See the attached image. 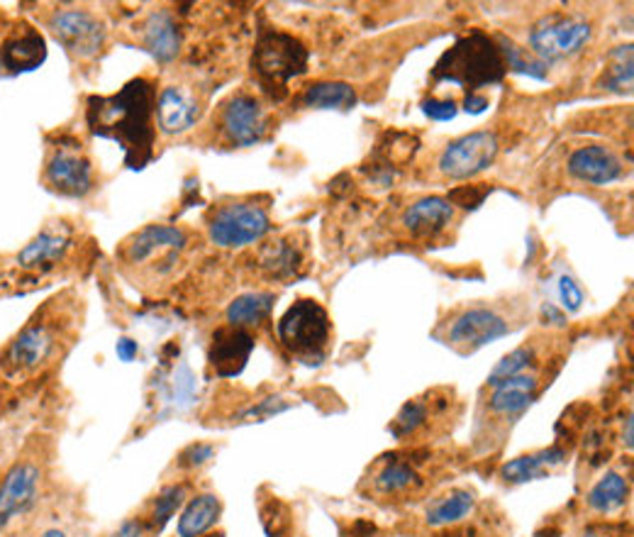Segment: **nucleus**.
Instances as JSON below:
<instances>
[{
  "instance_id": "obj_41",
  "label": "nucleus",
  "mask_w": 634,
  "mask_h": 537,
  "mask_svg": "<svg viewBox=\"0 0 634 537\" xmlns=\"http://www.w3.org/2000/svg\"><path fill=\"white\" fill-rule=\"evenodd\" d=\"M488 108V98L480 94H466L464 98V110L468 115H480Z\"/></svg>"
},
{
  "instance_id": "obj_38",
  "label": "nucleus",
  "mask_w": 634,
  "mask_h": 537,
  "mask_svg": "<svg viewBox=\"0 0 634 537\" xmlns=\"http://www.w3.org/2000/svg\"><path fill=\"white\" fill-rule=\"evenodd\" d=\"M488 194H490V186H486V184H480V186H462V188L449 191L447 200L452 203V208L459 206V208H464V210H476L480 206V203L486 200Z\"/></svg>"
},
{
  "instance_id": "obj_44",
  "label": "nucleus",
  "mask_w": 634,
  "mask_h": 537,
  "mask_svg": "<svg viewBox=\"0 0 634 537\" xmlns=\"http://www.w3.org/2000/svg\"><path fill=\"white\" fill-rule=\"evenodd\" d=\"M142 530L145 528H142L139 521H125L112 537H142Z\"/></svg>"
},
{
  "instance_id": "obj_30",
  "label": "nucleus",
  "mask_w": 634,
  "mask_h": 537,
  "mask_svg": "<svg viewBox=\"0 0 634 537\" xmlns=\"http://www.w3.org/2000/svg\"><path fill=\"white\" fill-rule=\"evenodd\" d=\"M632 45L615 47L608 57L606 71H602V88L612 94H630L632 90Z\"/></svg>"
},
{
  "instance_id": "obj_28",
  "label": "nucleus",
  "mask_w": 634,
  "mask_h": 537,
  "mask_svg": "<svg viewBox=\"0 0 634 537\" xmlns=\"http://www.w3.org/2000/svg\"><path fill=\"white\" fill-rule=\"evenodd\" d=\"M630 499V484L622 474L608 472L602 474L598 484L588 491V505L598 513H612L622 509Z\"/></svg>"
},
{
  "instance_id": "obj_17",
  "label": "nucleus",
  "mask_w": 634,
  "mask_h": 537,
  "mask_svg": "<svg viewBox=\"0 0 634 537\" xmlns=\"http://www.w3.org/2000/svg\"><path fill=\"white\" fill-rule=\"evenodd\" d=\"M510 332L508 320L490 308H468L452 322L449 342L462 352H476L486 344L505 338Z\"/></svg>"
},
{
  "instance_id": "obj_40",
  "label": "nucleus",
  "mask_w": 634,
  "mask_h": 537,
  "mask_svg": "<svg viewBox=\"0 0 634 537\" xmlns=\"http://www.w3.org/2000/svg\"><path fill=\"white\" fill-rule=\"evenodd\" d=\"M423 113L429 120H437V123H449V120H454L459 108L454 100H437V98H427L423 100Z\"/></svg>"
},
{
  "instance_id": "obj_16",
  "label": "nucleus",
  "mask_w": 634,
  "mask_h": 537,
  "mask_svg": "<svg viewBox=\"0 0 634 537\" xmlns=\"http://www.w3.org/2000/svg\"><path fill=\"white\" fill-rule=\"evenodd\" d=\"M200 98L196 90L183 84L163 86L157 94V127L161 135L179 137L188 133L191 127H196L200 120Z\"/></svg>"
},
{
  "instance_id": "obj_33",
  "label": "nucleus",
  "mask_w": 634,
  "mask_h": 537,
  "mask_svg": "<svg viewBox=\"0 0 634 537\" xmlns=\"http://www.w3.org/2000/svg\"><path fill=\"white\" fill-rule=\"evenodd\" d=\"M532 359H535V352H532V347H520L515 352L505 354V357L496 364L493 371L488 374V387H496V383H500V381L513 379V377H517V374H525Z\"/></svg>"
},
{
  "instance_id": "obj_49",
  "label": "nucleus",
  "mask_w": 634,
  "mask_h": 537,
  "mask_svg": "<svg viewBox=\"0 0 634 537\" xmlns=\"http://www.w3.org/2000/svg\"><path fill=\"white\" fill-rule=\"evenodd\" d=\"M200 537H224L222 533H215V535H200Z\"/></svg>"
},
{
  "instance_id": "obj_13",
  "label": "nucleus",
  "mask_w": 634,
  "mask_h": 537,
  "mask_svg": "<svg viewBox=\"0 0 634 537\" xmlns=\"http://www.w3.org/2000/svg\"><path fill=\"white\" fill-rule=\"evenodd\" d=\"M218 135L228 147H254L269 133V115L261 100L240 90L232 94L218 110Z\"/></svg>"
},
{
  "instance_id": "obj_24",
  "label": "nucleus",
  "mask_w": 634,
  "mask_h": 537,
  "mask_svg": "<svg viewBox=\"0 0 634 537\" xmlns=\"http://www.w3.org/2000/svg\"><path fill=\"white\" fill-rule=\"evenodd\" d=\"M222 515V503L215 493H198L186 503L176 523L179 537H200L215 528Z\"/></svg>"
},
{
  "instance_id": "obj_5",
  "label": "nucleus",
  "mask_w": 634,
  "mask_h": 537,
  "mask_svg": "<svg viewBox=\"0 0 634 537\" xmlns=\"http://www.w3.org/2000/svg\"><path fill=\"white\" fill-rule=\"evenodd\" d=\"M508 66L493 37L474 33L447 49L432 69L435 81L464 86L466 94H476L478 88L496 86L505 78Z\"/></svg>"
},
{
  "instance_id": "obj_6",
  "label": "nucleus",
  "mask_w": 634,
  "mask_h": 537,
  "mask_svg": "<svg viewBox=\"0 0 634 537\" xmlns=\"http://www.w3.org/2000/svg\"><path fill=\"white\" fill-rule=\"evenodd\" d=\"M310 52L298 37L283 29H259L257 45L252 52V71L266 96L281 100L289 96V84L308 71Z\"/></svg>"
},
{
  "instance_id": "obj_1",
  "label": "nucleus",
  "mask_w": 634,
  "mask_h": 537,
  "mask_svg": "<svg viewBox=\"0 0 634 537\" xmlns=\"http://www.w3.org/2000/svg\"><path fill=\"white\" fill-rule=\"evenodd\" d=\"M157 84L137 76L118 94L90 96L86 100V125L90 135L110 139L125 155V167L145 169L155 159L157 142Z\"/></svg>"
},
{
  "instance_id": "obj_26",
  "label": "nucleus",
  "mask_w": 634,
  "mask_h": 537,
  "mask_svg": "<svg viewBox=\"0 0 634 537\" xmlns=\"http://www.w3.org/2000/svg\"><path fill=\"white\" fill-rule=\"evenodd\" d=\"M561 462H566V450L549 448V450L523 454V457L503 464L500 474H503V479L510 484H527V481L539 479V476H545L549 467H557V464Z\"/></svg>"
},
{
  "instance_id": "obj_35",
  "label": "nucleus",
  "mask_w": 634,
  "mask_h": 537,
  "mask_svg": "<svg viewBox=\"0 0 634 537\" xmlns=\"http://www.w3.org/2000/svg\"><path fill=\"white\" fill-rule=\"evenodd\" d=\"M427 420V405L423 401H407L401 413L395 415L391 425V435L395 440H403L407 435L415 432Z\"/></svg>"
},
{
  "instance_id": "obj_10",
  "label": "nucleus",
  "mask_w": 634,
  "mask_h": 537,
  "mask_svg": "<svg viewBox=\"0 0 634 537\" xmlns=\"http://www.w3.org/2000/svg\"><path fill=\"white\" fill-rule=\"evenodd\" d=\"M283 347L305 364H320L330 342L332 322L327 310L313 298H301L276 322Z\"/></svg>"
},
{
  "instance_id": "obj_11",
  "label": "nucleus",
  "mask_w": 634,
  "mask_h": 537,
  "mask_svg": "<svg viewBox=\"0 0 634 537\" xmlns=\"http://www.w3.org/2000/svg\"><path fill=\"white\" fill-rule=\"evenodd\" d=\"M271 232V218L252 200H234L220 206L208 220V237L220 249L249 247Z\"/></svg>"
},
{
  "instance_id": "obj_9",
  "label": "nucleus",
  "mask_w": 634,
  "mask_h": 537,
  "mask_svg": "<svg viewBox=\"0 0 634 537\" xmlns=\"http://www.w3.org/2000/svg\"><path fill=\"white\" fill-rule=\"evenodd\" d=\"M42 23L76 64H90L106 52L108 27L96 13L78 5H54Z\"/></svg>"
},
{
  "instance_id": "obj_29",
  "label": "nucleus",
  "mask_w": 634,
  "mask_h": 537,
  "mask_svg": "<svg viewBox=\"0 0 634 537\" xmlns=\"http://www.w3.org/2000/svg\"><path fill=\"white\" fill-rule=\"evenodd\" d=\"M474 505H476V499H474L472 491H452L429 505L427 523L435 525V528H442V525H454L459 521H464L466 515L474 511Z\"/></svg>"
},
{
  "instance_id": "obj_45",
  "label": "nucleus",
  "mask_w": 634,
  "mask_h": 537,
  "mask_svg": "<svg viewBox=\"0 0 634 537\" xmlns=\"http://www.w3.org/2000/svg\"><path fill=\"white\" fill-rule=\"evenodd\" d=\"M541 316H545V320L549 318L551 320V326H566V318H564V313H561L559 308L551 306V303H547L545 308H541Z\"/></svg>"
},
{
  "instance_id": "obj_23",
  "label": "nucleus",
  "mask_w": 634,
  "mask_h": 537,
  "mask_svg": "<svg viewBox=\"0 0 634 537\" xmlns=\"http://www.w3.org/2000/svg\"><path fill=\"white\" fill-rule=\"evenodd\" d=\"M537 393V377L532 374H517L513 379H505L493 387L488 399V408L496 415H520L529 408Z\"/></svg>"
},
{
  "instance_id": "obj_18",
  "label": "nucleus",
  "mask_w": 634,
  "mask_h": 537,
  "mask_svg": "<svg viewBox=\"0 0 634 537\" xmlns=\"http://www.w3.org/2000/svg\"><path fill=\"white\" fill-rule=\"evenodd\" d=\"M252 352H254V338L249 330L232 328V326L218 328L212 332L208 362L218 377L230 379L244 371Z\"/></svg>"
},
{
  "instance_id": "obj_32",
  "label": "nucleus",
  "mask_w": 634,
  "mask_h": 537,
  "mask_svg": "<svg viewBox=\"0 0 634 537\" xmlns=\"http://www.w3.org/2000/svg\"><path fill=\"white\" fill-rule=\"evenodd\" d=\"M183 499H186V489H183V486L171 484L167 486V489H161L155 499V509H151V515H149V528L155 533H161L163 528H167V523L183 505Z\"/></svg>"
},
{
  "instance_id": "obj_15",
  "label": "nucleus",
  "mask_w": 634,
  "mask_h": 537,
  "mask_svg": "<svg viewBox=\"0 0 634 537\" xmlns=\"http://www.w3.org/2000/svg\"><path fill=\"white\" fill-rule=\"evenodd\" d=\"M498 157V137L493 133H472L454 142L439 157V171L449 179H472L486 171Z\"/></svg>"
},
{
  "instance_id": "obj_4",
  "label": "nucleus",
  "mask_w": 634,
  "mask_h": 537,
  "mask_svg": "<svg viewBox=\"0 0 634 537\" xmlns=\"http://www.w3.org/2000/svg\"><path fill=\"white\" fill-rule=\"evenodd\" d=\"M188 245V232L179 225H147L122 242L118 259L139 279L161 281L179 269Z\"/></svg>"
},
{
  "instance_id": "obj_8",
  "label": "nucleus",
  "mask_w": 634,
  "mask_h": 537,
  "mask_svg": "<svg viewBox=\"0 0 634 537\" xmlns=\"http://www.w3.org/2000/svg\"><path fill=\"white\" fill-rule=\"evenodd\" d=\"M47 479L45 460L39 450H27L0 476V535L27 521L37 511Z\"/></svg>"
},
{
  "instance_id": "obj_36",
  "label": "nucleus",
  "mask_w": 634,
  "mask_h": 537,
  "mask_svg": "<svg viewBox=\"0 0 634 537\" xmlns=\"http://www.w3.org/2000/svg\"><path fill=\"white\" fill-rule=\"evenodd\" d=\"M291 401H285L281 396H273V399H264L257 405H252V408L244 411L240 415V423H261V420H269L271 415H279L285 413L291 408Z\"/></svg>"
},
{
  "instance_id": "obj_14",
  "label": "nucleus",
  "mask_w": 634,
  "mask_h": 537,
  "mask_svg": "<svg viewBox=\"0 0 634 537\" xmlns=\"http://www.w3.org/2000/svg\"><path fill=\"white\" fill-rule=\"evenodd\" d=\"M590 39V25L576 17L547 15L529 29V47L539 62H557V59L574 57Z\"/></svg>"
},
{
  "instance_id": "obj_46",
  "label": "nucleus",
  "mask_w": 634,
  "mask_h": 537,
  "mask_svg": "<svg viewBox=\"0 0 634 537\" xmlns=\"http://www.w3.org/2000/svg\"><path fill=\"white\" fill-rule=\"evenodd\" d=\"M632 428H634V423H632V415H627V420H625V430H622V442H625V448L632 450Z\"/></svg>"
},
{
  "instance_id": "obj_7",
  "label": "nucleus",
  "mask_w": 634,
  "mask_h": 537,
  "mask_svg": "<svg viewBox=\"0 0 634 537\" xmlns=\"http://www.w3.org/2000/svg\"><path fill=\"white\" fill-rule=\"evenodd\" d=\"M42 186L61 198H86L96 188L94 161L74 135H54L47 139L42 161Z\"/></svg>"
},
{
  "instance_id": "obj_42",
  "label": "nucleus",
  "mask_w": 634,
  "mask_h": 537,
  "mask_svg": "<svg viewBox=\"0 0 634 537\" xmlns=\"http://www.w3.org/2000/svg\"><path fill=\"white\" fill-rule=\"evenodd\" d=\"M115 352H118V357H120L122 362H132V359L137 357L139 347H137V342H135V340L122 338V340H118V344H115Z\"/></svg>"
},
{
  "instance_id": "obj_21",
  "label": "nucleus",
  "mask_w": 634,
  "mask_h": 537,
  "mask_svg": "<svg viewBox=\"0 0 634 537\" xmlns=\"http://www.w3.org/2000/svg\"><path fill=\"white\" fill-rule=\"evenodd\" d=\"M254 267H257L264 279L285 281L298 273V269L303 267V255L291 240H273L266 242V245L257 252Z\"/></svg>"
},
{
  "instance_id": "obj_3",
  "label": "nucleus",
  "mask_w": 634,
  "mask_h": 537,
  "mask_svg": "<svg viewBox=\"0 0 634 537\" xmlns=\"http://www.w3.org/2000/svg\"><path fill=\"white\" fill-rule=\"evenodd\" d=\"M74 247H76L74 222H69L64 218L45 222L42 230H39L23 249H17L15 255L5 261L3 271V279L8 281L5 286H15V291L20 293L42 286V281L54 277Z\"/></svg>"
},
{
  "instance_id": "obj_25",
  "label": "nucleus",
  "mask_w": 634,
  "mask_h": 537,
  "mask_svg": "<svg viewBox=\"0 0 634 537\" xmlns=\"http://www.w3.org/2000/svg\"><path fill=\"white\" fill-rule=\"evenodd\" d=\"M273 301H276L273 293H266V291L242 293V296L234 298L228 306V310H224L228 326L242 328V330L261 326V322L271 316Z\"/></svg>"
},
{
  "instance_id": "obj_12",
  "label": "nucleus",
  "mask_w": 634,
  "mask_h": 537,
  "mask_svg": "<svg viewBox=\"0 0 634 537\" xmlns=\"http://www.w3.org/2000/svg\"><path fill=\"white\" fill-rule=\"evenodd\" d=\"M47 39L35 23L0 10V71L27 74L45 64Z\"/></svg>"
},
{
  "instance_id": "obj_19",
  "label": "nucleus",
  "mask_w": 634,
  "mask_h": 537,
  "mask_svg": "<svg viewBox=\"0 0 634 537\" xmlns=\"http://www.w3.org/2000/svg\"><path fill=\"white\" fill-rule=\"evenodd\" d=\"M139 42L142 49L161 64H169L179 57L183 37L171 10H155L145 17V23L139 25Z\"/></svg>"
},
{
  "instance_id": "obj_27",
  "label": "nucleus",
  "mask_w": 634,
  "mask_h": 537,
  "mask_svg": "<svg viewBox=\"0 0 634 537\" xmlns=\"http://www.w3.org/2000/svg\"><path fill=\"white\" fill-rule=\"evenodd\" d=\"M303 106L315 110H352L356 106V90L342 81H320L305 88Z\"/></svg>"
},
{
  "instance_id": "obj_47",
  "label": "nucleus",
  "mask_w": 634,
  "mask_h": 537,
  "mask_svg": "<svg viewBox=\"0 0 634 537\" xmlns=\"http://www.w3.org/2000/svg\"><path fill=\"white\" fill-rule=\"evenodd\" d=\"M5 393H8V381L3 377H0V413H3V405L8 403Z\"/></svg>"
},
{
  "instance_id": "obj_34",
  "label": "nucleus",
  "mask_w": 634,
  "mask_h": 537,
  "mask_svg": "<svg viewBox=\"0 0 634 537\" xmlns=\"http://www.w3.org/2000/svg\"><path fill=\"white\" fill-rule=\"evenodd\" d=\"M417 481V474L407 462H391L386 464L383 472L376 476V486L381 489L383 493H398V491H405L407 486H413Z\"/></svg>"
},
{
  "instance_id": "obj_22",
  "label": "nucleus",
  "mask_w": 634,
  "mask_h": 537,
  "mask_svg": "<svg viewBox=\"0 0 634 537\" xmlns=\"http://www.w3.org/2000/svg\"><path fill=\"white\" fill-rule=\"evenodd\" d=\"M452 203L442 196H427L407 208L403 222L415 237H432L437 232H442L452 222Z\"/></svg>"
},
{
  "instance_id": "obj_2",
  "label": "nucleus",
  "mask_w": 634,
  "mask_h": 537,
  "mask_svg": "<svg viewBox=\"0 0 634 537\" xmlns=\"http://www.w3.org/2000/svg\"><path fill=\"white\" fill-rule=\"evenodd\" d=\"M74 303L66 293L47 301L0 350V377L8 383H27L42 377L64 357L74 338Z\"/></svg>"
},
{
  "instance_id": "obj_31",
  "label": "nucleus",
  "mask_w": 634,
  "mask_h": 537,
  "mask_svg": "<svg viewBox=\"0 0 634 537\" xmlns=\"http://www.w3.org/2000/svg\"><path fill=\"white\" fill-rule=\"evenodd\" d=\"M496 45L500 49V54H503V62L508 69H513V71H517V74H525V76L537 78V81L547 78V64L539 62V59L527 57V49H520L513 39L498 37Z\"/></svg>"
},
{
  "instance_id": "obj_39",
  "label": "nucleus",
  "mask_w": 634,
  "mask_h": 537,
  "mask_svg": "<svg viewBox=\"0 0 634 537\" xmlns=\"http://www.w3.org/2000/svg\"><path fill=\"white\" fill-rule=\"evenodd\" d=\"M557 291H559V301L561 308L569 313H578L583 306V291L578 283L569 277V273H559L557 279Z\"/></svg>"
},
{
  "instance_id": "obj_43",
  "label": "nucleus",
  "mask_w": 634,
  "mask_h": 537,
  "mask_svg": "<svg viewBox=\"0 0 634 537\" xmlns=\"http://www.w3.org/2000/svg\"><path fill=\"white\" fill-rule=\"evenodd\" d=\"M29 537H71V533L59 523H49V525H42V528H39V523H37V528Z\"/></svg>"
},
{
  "instance_id": "obj_48",
  "label": "nucleus",
  "mask_w": 634,
  "mask_h": 537,
  "mask_svg": "<svg viewBox=\"0 0 634 537\" xmlns=\"http://www.w3.org/2000/svg\"><path fill=\"white\" fill-rule=\"evenodd\" d=\"M581 537H606V535H596V533H586V535H581Z\"/></svg>"
},
{
  "instance_id": "obj_20",
  "label": "nucleus",
  "mask_w": 634,
  "mask_h": 537,
  "mask_svg": "<svg viewBox=\"0 0 634 537\" xmlns=\"http://www.w3.org/2000/svg\"><path fill=\"white\" fill-rule=\"evenodd\" d=\"M569 174L593 186H608L622 176L620 159L602 145L578 147L569 157Z\"/></svg>"
},
{
  "instance_id": "obj_37",
  "label": "nucleus",
  "mask_w": 634,
  "mask_h": 537,
  "mask_svg": "<svg viewBox=\"0 0 634 537\" xmlns=\"http://www.w3.org/2000/svg\"><path fill=\"white\" fill-rule=\"evenodd\" d=\"M212 457H215V448H212V444H208V442H193V444H188V448L179 454L176 467L179 469H186V472H193V469H200L203 464H208Z\"/></svg>"
}]
</instances>
